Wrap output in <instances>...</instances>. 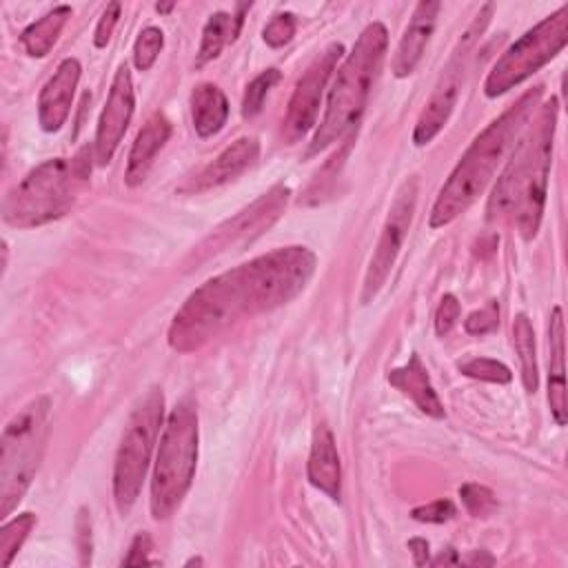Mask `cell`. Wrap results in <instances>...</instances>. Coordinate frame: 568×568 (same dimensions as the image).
Here are the masks:
<instances>
[{
	"mask_svg": "<svg viewBox=\"0 0 568 568\" xmlns=\"http://www.w3.org/2000/svg\"><path fill=\"white\" fill-rule=\"evenodd\" d=\"M75 546L80 552V564L82 566L91 564L93 539H91V517H89L87 508H80L78 517H75Z\"/></svg>",
	"mask_w": 568,
	"mask_h": 568,
	"instance_id": "d590c367",
	"label": "cell"
},
{
	"mask_svg": "<svg viewBox=\"0 0 568 568\" xmlns=\"http://www.w3.org/2000/svg\"><path fill=\"white\" fill-rule=\"evenodd\" d=\"M171 129H173V126H171L169 118H166L162 111H155V113L142 124V129L138 131V135H135V140H133V146H131V151H129V158H126L124 182H126L129 186H138V184L146 178V173H149V169H151V164H153L158 151H160V149L166 144V140H169Z\"/></svg>",
	"mask_w": 568,
	"mask_h": 568,
	"instance_id": "ac0fdd59",
	"label": "cell"
},
{
	"mask_svg": "<svg viewBox=\"0 0 568 568\" xmlns=\"http://www.w3.org/2000/svg\"><path fill=\"white\" fill-rule=\"evenodd\" d=\"M164 419V395L160 388H149L135 404L124 426L115 464H113V501L120 515H126L140 497L151 455L155 450Z\"/></svg>",
	"mask_w": 568,
	"mask_h": 568,
	"instance_id": "ba28073f",
	"label": "cell"
},
{
	"mask_svg": "<svg viewBox=\"0 0 568 568\" xmlns=\"http://www.w3.org/2000/svg\"><path fill=\"white\" fill-rule=\"evenodd\" d=\"M93 149L73 158H53L31 169L2 202V220L16 229H33L62 217L91 178Z\"/></svg>",
	"mask_w": 568,
	"mask_h": 568,
	"instance_id": "5b68a950",
	"label": "cell"
},
{
	"mask_svg": "<svg viewBox=\"0 0 568 568\" xmlns=\"http://www.w3.org/2000/svg\"><path fill=\"white\" fill-rule=\"evenodd\" d=\"M459 313H462L459 300L453 293H446L439 300V306L435 311V331H437V335H446L457 324Z\"/></svg>",
	"mask_w": 568,
	"mask_h": 568,
	"instance_id": "e575fe53",
	"label": "cell"
},
{
	"mask_svg": "<svg viewBox=\"0 0 568 568\" xmlns=\"http://www.w3.org/2000/svg\"><path fill=\"white\" fill-rule=\"evenodd\" d=\"M386 377H388L390 386H395L408 399H413V404L422 413H426L435 419H442L446 415L444 404H442L439 395L435 393V388L430 384V377H428V371L422 364V357L417 353H413L410 359L404 366H397V368L388 371Z\"/></svg>",
	"mask_w": 568,
	"mask_h": 568,
	"instance_id": "ffe728a7",
	"label": "cell"
},
{
	"mask_svg": "<svg viewBox=\"0 0 568 568\" xmlns=\"http://www.w3.org/2000/svg\"><path fill=\"white\" fill-rule=\"evenodd\" d=\"M153 550V539L149 532H138L122 559V566H151V564H158L153 561L149 555Z\"/></svg>",
	"mask_w": 568,
	"mask_h": 568,
	"instance_id": "8d00e7d4",
	"label": "cell"
},
{
	"mask_svg": "<svg viewBox=\"0 0 568 568\" xmlns=\"http://www.w3.org/2000/svg\"><path fill=\"white\" fill-rule=\"evenodd\" d=\"M295 27H297L295 16L288 13V11H284V13L273 16V18L266 22V27L262 29V38H264V42H266L268 47L280 49V47H284V44H288V42L293 40Z\"/></svg>",
	"mask_w": 568,
	"mask_h": 568,
	"instance_id": "1f68e13d",
	"label": "cell"
},
{
	"mask_svg": "<svg viewBox=\"0 0 568 568\" xmlns=\"http://www.w3.org/2000/svg\"><path fill=\"white\" fill-rule=\"evenodd\" d=\"M442 4L435 0H424L415 7L410 22L397 44V51L393 55V73L395 78H406L415 71V67L419 64L424 49L435 31V22H437V13H439Z\"/></svg>",
	"mask_w": 568,
	"mask_h": 568,
	"instance_id": "e0dca14e",
	"label": "cell"
},
{
	"mask_svg": "<svg viewBox=\"0 0 568 568\" xmlns=\"http://www.w3.org/2000/svg\"><path fill=\"white\" fill-rule=\"evenodd\" d=\"M80 73H82L80 62L75 58H64L53 71V75L44 82L38 95V122L42 131L55 133L67 122Z\"/></svg>",
	"mask_w": 568,
	"mask_h": 568,
	"instance_id": "9a60e30c",
	"label": "cell"
},
{
	"mask_svg": "<svg viewBox=\"0 0 568 568\" xmlns=\"http://www.w3.org/2000/svg\"><path fill=\"white\" fill-rule=\"evenodd\" d=\"M288 197H291V189L284 184H275L271 191L262 193L253 204L242 209L235 217H231L220 229H215V233L202 242L200 251L204 255H211V253L215 255L231 246H242L246 242H253L284 213Z\"/></svg>",
	"mask_w": 568,
	"mask_h": 568,
	"instance_id": "4fadbf2b",
	"label": "cell"
},
{
	"mask_svg": "<svg viewBox=\"0 0 568 568\" xmlns=\"http://www.w3.org/2000/svg\"><path fill=\"white\" fill-rule=\"evenodd\" d=\"M248 9H251V4H237L235 13L215 11L206 20V24L202 29V42H200V49H197V55H195L197 67L215 60L226 44L235 42V38L242 31V24H244V13Z\"/></svg>",
	"mask_w": 568,
	"mask_h": 568,
	"instance_id": "603a6c76",
	"label": "cell"
},
{
	"mask_svg": "<svg viewBox=\"0 0 568 568\" xmlns=\"http://www.w3.org/2000/svg\"><path fill=\"white\" fill-rule=\"evenodd\" d=\"M408 550L413 555L415 566H424L428 564V541L424 537H413L408 539Z\"/></svg>",
	"mask_w": 568,
	"mask_h": 568,
	"instance_id": "f35d334b",
	"label": "cell"
},
{
	"mask_svg": "<svg viewBox=\"0 0 568 568\" xmlns=\"http://www.w3.org/2000/svg\"><path fill=\"white\" fill-rule=\"evenodd\" d=\"M459 497L473 517H488L497 508L495 493L481 484H464L459 488Z\"/></svg>",
	"mask_w": 568,
	"mask_h": 568,
	"instance_id": "4dcf8cb0",
	"label": "cell"
},
{
	"mask_svg": "<svg viewBox=\"0 0 568 568\" xmlns=\"http://www.w3.org/2000/svg\"><path fill=\"white\" fill-rule=\"evenodd\" d=\"M415 206H417V180L408 178L406 182H402V186L395 193V200L388 209L377 246L368 262L364 284H362V302L364 304L373 302V297L386 284L390 268L395 266V260H397L402 244L408 235V229H410V222L415 215Z\"/></svg>",
	"mask_w": 568,
	"mask_h": 568,
	"instance_id": "8fae6325",
	"label": "cell"
},
{
	"mask_svg": "<svg viewBox=\"0 0 568 568\" xmlns=\"http://www.w3.org/2000/svg\"><path fill=\"white\" fill-rule=\"evenodd\" d=\"M499 326V308L497 302H488L484 308L473 311L466 320H464V328L470 335H486L493 333Z\"/></svg>",
	"mask_w": 568,
	"mask_h": 568,
	"instance_id": "d6a6232c",
	"label": "cell"
},
{
	"mask_svg": "<svg viewBox=\"0 0 568 568\" xmlns=\"http://www.w3.org/2000/svg\"><path fill=\"white\" fill-rule=\"evenodd\" d=\"M544 87L537 84L528 89L513 106H508L499 118H495L464 151L462 160L450 171L448 180L437 193L430 209V229H442L462 215L493 180L497 166L506 158L508 149L515 144L517 135L524 131L528 118L532 115Z\"/></svg>",
	"mask_w": 568,
	"mask_h": 568,
	"instance_id": "3957f363",
	"label": "cell"
},
{
	"mask_svg": "<svg viewBox=\"0 0 568 568\" xmlns=\"http://www.w3.org/2000/svg\"><path fill=\"white\" fill-rule=\"evenodd\" d=\"M568 42V4L546 16L539 24L517 38L493 64L484 80L488 98L504 95L548 64Z\"/></svg>",
	"mask_w": 568,
	"mask_h": 568,
	"instance_id": "9c48e42d",
	"label": "cell"
},
{
	"mask_svg": "<svg viewBox=\"0 0 568 568\" xmlns=\"http://www.w3.org/2000/svg\"><path fill=\"white\" fill-rule=\"evenodd\" d=\"M133 109H135V93H133L131 71L126 64H120L111 80V89H109L104 109L100 113L95 140H93V160L100 166L109 164L113 153L118 151L129 129V122L133 118Z\"/></svg>",
	"mask_w": 568,
	"mask_h": 568,
	"instance_id": "5bb4252c",
	"label": "cell"
},
{
	"mask_svg": "<svg viewBox=\"0 0 568 568\" xmlns=\"http://www.w3.org/2000/svg\"><path fill=\"white\" fill-rule=\"evenodd\" d=\"M548 346H550V366H548V404L550 415L557 426L566 424V366H564V313L561 306H555L548 324Z\"/></svg>",
	"mask_w": 568,
	"mask_h": 568,
	"instance_id": "44dd1931",
	"label": "cell"
},
{
	"mask_svg": "<svg viewBox=\"0 0 568 568\" xmlns=\"http://www.w3.org/2000/svg\"><path fill=\"white\" fill-rule=\"evenodd\" d=\"M51 399L40 395L22 406L0 437V517H9L29 490L49 437Z\"/></svg>",
	"mask_w": 568,
	"mask_h": 568,
	"instance_id": "52a82bcc",
	"label": "cell"
},
{
	"mask_svg": "<svg viewBox=\"0 0 568 568\" xmlns=\"http://www.w3.org/2000/svg\"><path fill=\"white\" fill-rule=\"evenodd\" d=\"M513 344L521 364V382L526 390L535 393L539 386L537 355H535V331L526 313H517L513 320Z\"/></svg>",
	"mask_w": 568,
	"mask_h": 568,
	"instance_id": "d4e9b609",
	"label": "cell"
},
{
	"mask_svg": "<svg viewBox=\"0 0 568 568\" xmlns=\"http://www.w3.org/2000/svg\"><path fill=\"white\" fill-rule=\"evenodd\" d=\"M120 11H122V4H120V2H109L106 9L102 11V16H100V20H98V27H95V33H93V44H95L98 49L106 47V42L111 40L113 29H115V24H118V20H120Z\"/></svg>",
	"mask_w": 568,
	"mask_h": 568,
	"instance_id": "74e56055",
	"label": "cell"
},
{
	"mask_svg": "<svg viewBox=\"0 0 568 568\" xmlns=\"http://www.w3.org/2000/svg\"><path fill=\"white\" fill-rule=\"evenodd\" d=\"M490 16H493V4L488 2L479 9L475 20L468 24V29L457 40V47L453 49L446 67L442 69V75H439V80H437V84L430 93V100L426 102L424 111L417 118V124H415V131H413V142L417 146L428 144L444 129V124L448 122V118H450V113L457 104V98H459V89H462L466 69H468L470 51L477 44L479 36L484 33Z\"/></svg>",
	"mask_w": 568,
	"mask_h": 568,
	"instance_id": "30bf717a",
	"label": "cell"
},
{
	"mask_svg": "<svg viewBox=\"0 0 568 568\" xmlns=\"http://www.w3.org/2000/svg\"><path fill=\"white\" fill-rule=\"evenodd\" d=\"M557 98H550L539 109L535 126H530V131L517 142L513 158L508 160L488 197V220H515L524 240H532L541 224L552 158V138L557 126Z\"/></svg>",
	"mask_w": 568,
	"mask_h": 568,
	"instance_id": "7a4b0ae2",
	"label": "cell"
},
{
	"mask_svg": "<svg viewBox=\"0 0 568 568\" xmlns=\"http://www.w3.org/2000/svg\"><path fill=\"white\" fill-rule=\"evenodd\" d=\"M191 122L200 138H211L226 124L229 100L213 82H200L191 91Z\"/></svg>",
	"mask_w": 568,
	"mask_h": 568,
	"instance_id": "7402d4cb",
	"label": "cell"
},
{
	"mask_svg": "<svg viewBox=\"0 0 568 568\" xmlns=\"http://www.w3.org/2000/svg\"><path fill=\"white\" fill-rule=\"evenodd\" d=\"M260 155V142L253 135H242L231 142L213 162H209L189 184L182 186L184 193H202L215 186H222L237 175H242L248 166L255 164Z\"/></svg>",
	"mask_w": 568,
	"mask_h": 568,
	"instance_id": "2e32d148",
	"label": "cell"
},
{
	"mask_svg": "<svg viewBox=\"0 0 568 568\" xmlns=\"http://www.w3.org/2000/svg\"><path fill=\"white\" fill-rule=\"evenodd\" d=\"M459 561H462V559L455 555V550H453V548H446V552L442 550L430 564H433V566H442V564H459Z\"/></svg>",
	"mask_w": 568,
	"mask_h": 568,
	"instance_id": "ab89813d",
	"label": "cell"
},
{
	"mask_svg": "<svg viewBox=\"0 0 568 568\" xmlns=\"http://www.w3.org/2000/svg\"><path fill=\"white\" fill-rule=\"evenodd\" d=\"M315 262L311 248L284 246L206 280L175 313L169 346L178 353H193L237 320L291 302L308 284Z\"/></svg>",
	"mask_w": 568,
	"mask_h": 568,
	"instance_id": "6da1fadb",
	"label": "cell"
},
{
	"mask_svg": "<svg viewBox=\"0 0 568 568\" xmlns=\"http://www.w3.org/2000/svg\"><path fill=\"white\" fill-rule=\"evenodd\" d=\"M173 9V2H169V4H155V11L158 13H166V11H171Z\"/></svg>",
	"mask_w": 568,
	"mask_h": 568,
	"instance_id": "b9f144b4",
	"label": "cell"
},
{
	"mask_svg": "<svg viewBox=\"0 0 568 568\" xmlns=\"http://www.w3.org/2000/svg\"><path fill=\"white\" fill-rule=\"evenodd\" d=\"M459 371L466 377L481 379V382H493V384H508L513 379V373L506 364L493 359V357H473L459 364Z\"/></svg>",
	"mask_w": 568,
	"mask_h": 568,
	"instance_id": "f546056e",
	"label": "cell"
},
{
	"mask_svg": "<svg viewBox=\"0 0 568 568\" xmlns=\"http://www.w3.org/2000/svg\"><path fill=\"white\" fill-rule=\"evenodd\" d=\"M36 515L33 513H22L13 519H9L2 528H0V566L7 568L16 552L20 550V546L24 544V539L29 537L31 528L36 526Z\"/></svg>",
	"mask_w": 568,
	"mask_h": 568,
	"instance_id": "484cf974",
	"label": "cell"
},
{
	"mask_svg": "<svg viewBox=\"0 0 568 568\" xmlns=\"http://www.w3.org/2000/svg\"><path fill=\"white\" fill-rule=\"evenodd\" d=\"M413 519L417 521H426V524H444L455 515V506L450 499H435L430 504L417 506L410 510Z\"/></svg>",
	"mask_w": 568,
	"mask_h": 568,
	"instance_id": "836d02e7",
	"label": "cell"
},
{
	"mask_svg": "<svg viewBox=\"0 0 568 568\" xmlns=\"http://www.w3.org/2000/svg\"><path fill=\"white\" fill-rule=\"evenodd\" d=\"M353 144H355V129L344 135V146L322 166V173H317L315 180L311 182V186L306 189V197L304 200L308 204L320 202L322 195L328 191V186L335 182V178H337V173H339V169H342V164H344V160H346V155H348Z\"/></svg>",
	"mask_w": 568,
	"mask_h": 568,
	"instance_id": "4316f807",
	"label": "cell"
},
{
	"mask_svg": "<svg viewBox=\"0 0 568 568\" xmlns=\"http://www.w3.org/2000/svg\"><path fill=\"white\" fill-rule=\"evenodd\" d=\"M164 47V33L158 27H146L138 33L133 44V64L138 71H149Z\"/></svg>",
	"mask_w": 568,
	"mask_h": 568,
	"instance_id": "f1b7e54d",
	"label": "cell"
},
{
	"mask_svg": "<svg viewBox=\"0 0 568 568\" xmlns=\"http://www.w3.org/2000/svg\"><path fill=\"white\" fill-rule=\"evenodd\" d=\"M388 49V31L382 22H371L353 44L351 53L337 67L333 87L326 98L324 118L317 124V131L308 144L306 155H315L331 146L335 140L344 138L355 129L373 84L379 75L384 55Z\"/></svg>",
	"mask_w": 568,
	"mask_h": 568,
	"instance_id": "277c9868",
	"label": "cell"
},
{
	"mask_svg": "<svg viewBox=\"0 0 568 568\" xmlns=\"http://www.w3.org/2000/svg\"><path fill=\"white\" fill-rule=\"evenodd\" d=\"M69 18H71V7L69 4H58L49 13H44L40 20L31 22L20 33V42H22L24 51L31 58H44L53 49L60 31H62V27L67 24Z\"/></svg>",
	"mask_w": 568,
	"mask_h": 568,
	"instance_id": "cb8c5ba5",
	"label": "cell"
},
{
	"mask_svg": "<svg viewBox=\"0 0 568 568\" xmlns=\"http://www.w3.org/2000/svg\"><path fill=\"white\" fill-rule=\"evenodd\" d=\"M493 561H495V559H493L490 555H486V552H473L470 557H466V559H464V564H479V566H481V564L490 566Z\"/></svg>",
	"mask_w": 568,
	"mask_h": 568,
	"instance_id": "60d3db41",
	"label": "cell"
},
{
	"mask_svg": "<svg viewBox=\"0 0 568 568\" xmlns=\"http://www.w3.org/2000/svg\"><path fill=\"white\" fill-rule=\"evenodd\" d=\"M197 464V408L191 397L180 399L160 435L151 477V515L166 519L189 493Z\"/></svg>",
	"mask_w": 568,
	"mask_h": 568,
	"instance_id": "8992f818",
	"label": "cell"
},
{
	"mask_svg": "<svg viewBox=\"0 0 568 568\" xmlns=\"http://www.w3.org/2000/svg\"><path fill=\"white\" fill-rule=\"evenodd\" d=\"M306 475H308V481L315 488H320L326 497H331L335 501L339 499V490H342L339 455L335 448V437H333L331 428L324 424H320L313 433Z\"/></svg>",
	"mask_w": 568,
	"mask_h": 568,
	"instance_id": "d6986e66",
	"label": "cell"
},
{
	"mask_svg": "<svg viewBox=\"0 0 568 568\" xmlns=\"http://www.w3.org/2000/svg\"><path fill=\"white\" fill-rule=\"evenodd\" d=\"M280 78L282 75H280L277 69H266L248 82V87L244 91V98H242V115L244 118H253L262 111V104H264L266 95L280 82Z\"/></svg>",
	"mask_w": 568,
	"mask_h": 568,
	"instance_id": "83f0119b",
	"label": "cell"
},
{
	"mask_svg": "<svg viewBox=\"0 0 568 568\" xmlns=\"http://www.w3.org/2000/svg\"><path fill=\"white\" fill-rule=\"evenodd\" d=\"M344 55V47L339 42L328 44L322 53L315 55V60L306 67L302 78L297 80L293 95L288 100L286 118H284V135L286 140L295 142L304 138L315 124H317V113L322 104L324 89L337 69V62Z\"/></svg>",
	"mask_w": 568,
	"mask_h": 568,
	"instance_id": "7c38bea8",
	"label": "cell"
}]
</instances>
